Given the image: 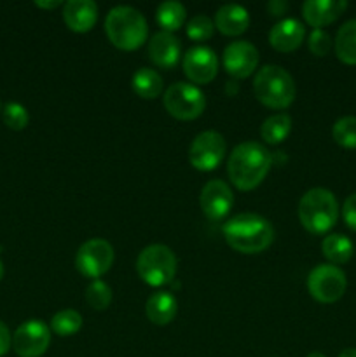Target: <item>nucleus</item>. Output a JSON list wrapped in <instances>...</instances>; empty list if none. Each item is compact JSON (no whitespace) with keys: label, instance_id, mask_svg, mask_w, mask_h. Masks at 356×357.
Here are the masks:
<instances>
[{"label":"nucleus","instance_id":"15","mask_svg":"<svg viewBox=\"0 0 356 357\" xmlns=\"http://www.w3.org/2000/svg\"><path fill=\"white\" fill-rule=\"evenodd\" d=\"M346 9V0H307L302 3V16L314 30H323V26L339 20Z\"/></svg>","mask_w":356,"mask_h":357},{"label":"nucleus","instance_id":"12","mask_svg":"<svg viewBox=\"0 0 356 357\" xmlns=\"http://www.w3.org/2000/svg\"><path fill=\"white\" fill-rule=\"evenodd\" d=\"M223 68L234 79H246L257 70L258 51L248 40L230 42L223 51Z\"/></svg>","mask_w":356,"mask_h":357},{"label":"nucleus","instance_id":"28","mask_svg":"<svg viewBox=\"0 0 356 357\" xmlns=\"http://www.w3.org/2000/svg\"><path fill=\"white\" fill-rule=\"evenodd\" d=\"M86 302L91 309L94 310H105L110 307L112 303V289L101 279L91 282L86 289Z\"/></svg>","mask_w":356,"mask_h":357},{"label":"nucleus","instance_id":"6","mask_svg":"<svg viewBox=\"0 0 356 357\" xmlns=\"http://www.w3.org/2000/svg\"><path fill=\"white\" fill-rule=\"evenodd\" d=\"M177 257L164 244H150L136 258V272L145 284L161 288L173 282L177 274Z\"/></svg>","mask_w":356,"mask_h":357},{"label":"nucleus","instance_id":"38","mask_svg":"<svg viewBox=\"0 0 356 357\" xmlns=\"http://www.w3.org/2000/svg\"><path fill=\"white\" fill-rule=\"evenodd\" d=\"M2 275H3V265L2 261H0V279H2Z\"/></svg>","mask_w":356,"mask_h":357},{"label":"nucleus","instance_id":"4","mask_svg":"<svg viewBox=\"0 0 356 357\" xmlns=\"http://www.w3.org/2000/svg\"><path fill=\"white\" fill-rule=\"evenodd\" d=\"M253 93L264 107L285 110L295 100V82L281 66L265 65L255 75Z\"/></svg>","mask_w":356,"mask_h":357},{"label":"nucleus","instance_id":"9","mask_svg":"<svg viewBox=\"0 0 356 357\" xmlns=\"http://www.w3.org/2000/svg\"><path fill=\"white\" fill-rule=\"evenodd\" d=\"M114 264V248L105 239H89L75 255V267L84 278L93 281L107 274Z\"/></svg>","mask_w":356,"mask_h":357},{"label":"nucleus","instance_id":"13","mask_svg":"<svg viewBox=\"0 0 356 357\" xmlns=\"http://www.w3.org/2000/svg\"><path fill=\"white\" fill-rule=\"evenodd\" d=\"M184 73L194 84H208L212 82L218 72V58L215 52L206 45H195L188 49L184 56Z\"/></svg>","mask_w":356,"mask_h":357},{"label":"nucleus","instance_id":"36","mask_svg":"<svg viewBox=\"0 0 356 357\" xmlns=\"http://www.w3.org/2000/svg\"><path fill=\"white\" fill-rule=\"evenodd\" d=\"M339 357H356V349H344Z\"/></svg>","mask_w":356,"mask_h":357},{"label":"nucleus","instance_id":"14","mask_svg":"<svg viewBox=\"0 0 356 357\" xmlns=\"http://www.w3.org/2000/svg\"><path fill=\"white\" fill-rule=\"evenodd\" d=\"M201 209L212 222H220L234 206V194L222 180H212L201 190Z\"/></svg>","mask_w":356,"mask_h":357},{"label":"nucleus","instance_id":"5","mask_svg":"<svg viewBox=\"0 0 356 357\" xmlns=\"http://www.w3.org/2000/svg\"><path fill=\"white\" fill-rule=\"evenodd\" d=\"M339 204L335 195L327 188H311L299 202V220L307 232L327 234L337 223Z\"/></svg>","mask_w":356,"mask_h":357},{"label":"nucleus","instance_id":"37","mask_svg":"<svg viewBox=\"0 0 356 357\" xmlns=\"http://www.w3.org/2000/svg\"><path fill=\"white\" fill-rule=\"evenodd\" d=\"M307 357H327V356L321 354V352H311V354L307 356Z\"/></svg>","mask_w":356,"mask_h":357},{"label":"nucleus","instance_id":"1","mask_svg":"<svg viewBox=\"0 0 356 357\" xmlns=\"http://www.w3.org/2000/svg\"><path fill=\"white\" fill-rule=\"evenodd\" d=\"M272 155L262 143H239L227 160V173L236 188L246 192L257 188L267 176Z\"/></svg>","mask_w":356,"mask_h":357},{"label":"nucleus","instance_id":"35","mask_svg":"<svg viewBox=\"0 0 356 357\" xmlns=\"http://www.w3.org/2000/svg\"><path fill=\"white\" fill-rule=\"evenodd\" d=\"M35 6L40 7V9H56V7L63 6V2H59V0H52V2H42V0H38V2H35Z\"/></svg>","mask_w":356,"mask_h":357},{"label":"nucleus","instance_id":"17","mask_svg":"<svg viewBox=\"0 0 356 357\" xmlns=\"http://www.w3.org/2000/svg\"><path fill=\"white\" fill-rule=\"evenodd\" d=\"M306 37V28L295 17H286L276 23L269 31V42L272 49L279 52H292L300 47Z\"/></svg>","mask_w":356,"mask_h":357},{"label":"nucleus","instance_id":"10","mask_svg":"<svg viewBox=\"0 0 356 357\" xmlns=\"http://www.w3.org/2000/svg\"><path fill=\"white\" fill-rule=\"evenodd\" d=\"M225 139L216 131H205L195 136L188 149V162L198 171H213L220 166L225 155Z\"/></svg>","mask_w":356,"mask_h":357},{"label":"nucleus","instance_id":"18","mask_svg":"<svg viewBox=\"0 0 356 357\" xmlns=\"http://www.w3.org/2000/svg\"><path fill=\"white\" fill-rule=\"evenodd\" d=\"M98 20V6L93 0H68L63 6V21L75 33H86Z\"/></svg>","mask_w":356,"mask_h":357},{"label":"nucleus","instance_id":"27","mask_svg":"<svg viewBox=\"0 0 356 357\" xmlns=\"http://www.w3.org/2000/svg\"><path fill=\"white\" fill-rule=\"evenodd\" d=\"M332 136L335 143L344 149H356V117L348 115V117L339 119L332 128Z\"/></svg>","mask_w":356,"mask_h":357},{"label":"nucleus","instance_id":"23","mask_svg":"<svg viewBox=\"0 0 356 357\" xmlns=\"http://www.w3.org/2000/svg\"><path fill=\"white\" fill-rule=\"evenodd\" d=\"M131 87L143 100H154L163 93V79L156 70L140 68L131 79Z\"/></svg>","mask_w":356,"mask_h":357},{"label":"nucleus","instance_id":"34","mask_svg":"<svg viewBox=\"0 0 356 357\" xmlns=\"http://www.w3.org/2000/svg\"><path fill=\"white\" fill-rule=\"evenodd\" d=\"M267 10L271 16H283L288 10V2H285V0H271L267 3Z\"/></svg>","mask_w":356,"mask_h":357},{"label":"nucleus","instance_id":"7","mask_svg":"<svg viewBox=\"0 0 356 357\" xmlns=\"http://www.w3.org/2000/svg\"><path fill=\"white\" fill-rule=\"evenodd\" d=\"M164 108L178 121H194L205 112L206 98L198 86L175 82L164 91Z\"/></svg>","mask_w":356,"mask_h":357},{"label":"nucleus","instance_id":"22","mask_svg":"<svg viewBox=\"0 0 356 357\" xmlns=\"http://www.w3.org/2000/svg\"><path fill=\"white\" fill-rule=\"evenodd\" d=\"M321 251L332 265H342L351 260L353 243L342 234H330L321 243Z\"/></svg>","mask_w":356,"mask_h":357},{"label":"nucleus","instance_id":"19","mask_svg":"<svg viewBox=\"0 0 356 357\" xmlns=\"http://www.w3.org/2000/svg\"><path fill=\"white\" fill-rule=\"evenodd\" d=\"M213 23L216 30H220V33L227 37H236L246 31L250 24V14L239 3H225L216 10Z\"/></svg>","mask_w":356,"mask_h":357},{"label":"nucleus","instance_id":"24","mask_svg":"<svg viewBox=\"0 0 356 357\" xmlns=\"http://www.w3.org/2000/svg\"><path fill=\"white\" fill-rule=\"evenodd\" d=\"M290 131H292V117L288 114H274L264 121L260 136L269 145H279L288 138Z\"/></svg>","mask_w":356,"mask_h":357},{"label":"nucleus","instance_id":"32","mask_svg":"<svg viewBox=\"0 0 356 357\" xmlns=\"http://www.w3.org/2000/svg\"><path fill=\"white\" fill-rule=\"evenodd\" d=\"M342 218H344L346 225L356 232V194H351L344 201V206H342Z\"/></svg>","mask_w":356,"mask_h":357},{"label":"nucleus","instance_id":"2","mask_svg":"<svg viewBox=\"0 0 356 357\" xmlns=\"http://www.w3.org/2000/svg\"><path fill=\"white\" fill-rule=\"evenodd\" d=\"M222 234L234 251L257 255L267 250L274 241V227L267 218L255 213H241L223 223Z\"/></svg>","mask_w":356,"mask_h":357},{"label":"nucleus","instance_id":"29","mask_svg":"<svg viewBox=\"0 0 356 357\" xmlns=\"http://www.w3.org/2000/svg\"><path fill=\"white\" fill-rule=\"evenodd\" d=\"M213 31H215V23L205 14H198L187 23V37L195 42L208 40L213 37Z\"/></svg>","mask_w":356,"mask_h":357},{"label":"nucleus","instance_id":"25","mask_svg":"<svg viewBox=\"0 0 356 357\" xmlns=\"http://www.w3.org/2000/svg\"><path fill=\"white\" fill-rule=\"evenodd\" d=\"M185 17H187L185 7L177 0H168V2L159 3V7H157L156 20L159 26L163 28V31H168V33L180 30L185 23Z\"/></svg>","mask_w":356,"mask_h":357},{"label":"nucleus","instance_id":"8","mask_svg":"<svg viewBox=\"0 0 356 357\" xmlns=\"http://www.w3.org/2000/svg\"><path fill=\"white\" fill-rule=\"evenodd\" d=\"M348 279L337 265L323 264L314 267L307 275V289L320 303H335L344 296Z\"/></svg>","mask_w":356,"mask_h":357},{"label":"nucleus","instance_id":"33","mask_svg":"<svg viewBox=\"0 0 356 357\" xmlns=\"http://www.w3.org/2000/svg\"><path fill=\"white\" fill-rule=\"evenodd\" d=\"M10 345H13V337H10L9 328L0 321V357L9 352Z\"/></svg>","mask_w":356,"mask_h":357},{"label":"nucleus","instance_id":"3","mask_svg":"<svg viewBox=\"0 0 356 357\" xmlns=\"http://www.w3.org/2000/svg\"><path fill=\"white\" fill-rule=\"evenodd\" d=\"M105 33L117 49L135 51L147 42L149 26L145 16L138 9L117 6L105 17Z\"/></svg>","mask_w":356,"mask_h":357},{"label":"nucleus","instance_id":"11","mask_svg":"<svg viewBox=\"0 0 356 357\" xmlns=\"http://www.w3.org/2000/svg\"><path fill=\"white\" fill-rule=\"evenodd\" d=\"M51 344V330L40 319L21 324L13 335V349L20 357H40Z\"/></svg>","mask_w":356,"mask_h":357},{"label":"nucleus","instance_id":"20","mask_svg":"<svg viewBox=\"0 0 356 357\" xmlns=\"http://www.w3.org/2000/svg\"><path fill=\"white\" fill-rule=\"evenodd\" d=\"M178 312V302L170 291H156L149 296L145 305L147 319L157 326H166Z\"/></svg>","mask_w":356,"mask_h":357},{"label":"nucleus","instance_id":"31","mask_svg":"<svg viewBox=\"0 0 356 357\" xmlns=\"http://www.w3.org/2000/svg\"><path fill=\"white\" fill-rule=\"evenodd\" d=\"M307 45H309V51L314 56L323 58V56H327L330 52L332 38L325 30H313L309 35V40H307Z\"/></svg>","mask_w":356,"mask_h":357},{"label":"nucleus","instance_id":"21","mask_svg":"<svg viewBox=\"0 0 356 357\" xmlns=\"http://www.w3.org/2000/svg\"><path fill=\"white\" fill-rule=\"evenodd\" d=\"M335 54L346 65H356V20H349L339 28L334 40Z\"/></svg>","mask_w":356,"mask_h":357},{"label":"nucleus","instance_id":"30","mask_svg":"<svg viewBox=\"0 0 356 357\" xmlns=\"http://www.w3.org/2000/svg\"><path fill=\"white\" fill-rule=\"evenodd\" d=\"M28 110L20 103H7L3 107V122L13 131H21L28 126Z\"/></svg>","mask_w":356,"mask_h":357},{"label":"nucleus","instance_id":"26","mask_svg":"<svg viewBox=\"0 0 356 357\" xmlns=\"http://www.w3.org/2000/svg\"><path fill=\"white\" fill-rule=\"evenodd\" d=\"M80 328H82V316L73 309L59 310L51 319V330L59 337H72Z\"/></svg>","mask_w":356,"mask_h":357},{"label":"nucleus","instance_id":"16","mask_svg":"<svg viewBox=\"0 0 356 357\" xmlns=\"http://www.w3.org/2000/svg\"><path fill=\"white\" fill-rule=\"evenodd\" d=\"M181 56L180 40L173 33L157 31L149 42V58L159 68L170 70L178 63Z\"/></svg>","mask_w":356,"mask_h":357}]
</instances>
